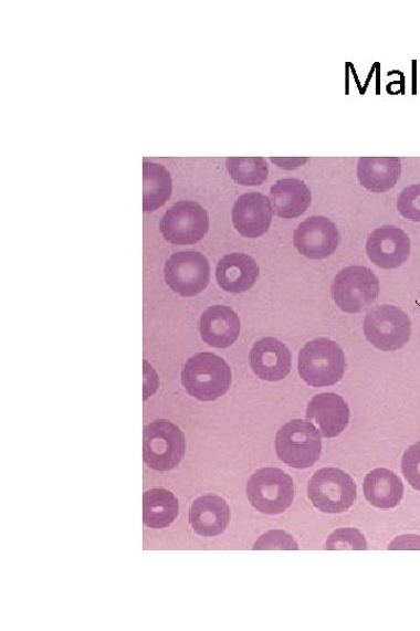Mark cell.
<instances>
[{
    "mask_svg": "<svg viewBox=\"0 0 420 631\" xmlns=\"http://www.w3.org/2000/svg\"><path fill=\"white\" fill-rule=\"evenodd\" d=\"M272 215L271 201L266 196L260 192H248L235 202L234 228L245 238H260L269 231Z\"/></svg>",
    "mask_w": 420,
    "mask_h": 631,
    "instance_id": "14",
    "label": "cell"
},
{
    "mask_svg": "<svg viewBox=\"0 0 420 631\" xmlns=\"http://www.w3.org/2000/svg\"><path fill=\"white\" fill-rule=\"evenodd\" d=\"M246 496L264 515L283 514L294 499L293 480L279 467H262L249 478Z\"/></svg>",
    "mask_w": 420,
    "mask_h": 631,
    "instance_id": "5",
    "label": "cell"
},
{
    "mask_svg": "<svg viewBox=\"0 0 420 631\" xmlns=\"http://www.w3.org/2000/svg\"><path fill=\"white\" fill-rule=\"evenodd\" d=\"M294 248L312 260L330 256L338 250L340 233L335 223L326 217H311L303 221L293 234Z\"/></svg>",
    "mask_w": 420,
    "mask_h": 631,
    "instance_id": "11",
    "label": "cell"
},
{
    "mask_svg": "<svg viewBox=\"0 0 420 631\" xmlns=\"http://www.w3.org/2000/svg\"><path fill=\"white\" fill-rule=\"evenodd\" d=\"M188 519L199 536L217 537L227 530L230 522V508L220 496H202L195 501L191 511H189Z\"/></svg>",
    "mask_w": 420,
    "mask_h": 631,
    "instance_id": "18",
    "label": "cell"
},
{
    "mask_svg": "<svg viewBox=\"0 0 420 631\" xmlns=\"http://www.w3.org/2000/svg\"><path fill=\"white\" fill-rule=\"evenodd\" d=\"M254 549H298L300 545L292 536L284 532L273 530L269 532L259 538Z\"/></svg>",
    "mask_w": 420,
    "mask_h": 631,
    "instance_id": "28",
    "label": "cell"
},
{
    "mask_svg": "<svg viewBox=\"0 0 420 631\" xmlns=\"http://www.w3.org/2000/svg\"><path fill=\"white\" fill-rule=\"evenodd\" d=\"M181 380L189 396L199 401H214L229 391L233 375L223 358L201 353L187 360Z\"/></svg>",
    "mask_w": 420,
    "mask_h": 631,
    "instance_id": "1",
    "label": "cell"
},
{
    "mask_svg": "<svg viewBox=\"0 0 420 631\" xmlns=\"http://www.w3.org/2000/svg\"><path fill=\"white\" fill-rule=\"evenodd\" d=\"M326 549H367L366 537L356 528L346 527L334 532L326 541Z\"/></svg>",
    "mask_w": 420,
    "mask_h": 631,
    "instance_id": "25",
    "label": "cell"
},
{
    "mask_svg": "<svg viewBox=\"0 0 420 631\" xmlns=\"http://www.w3.org/2000/svg\"><path fill=\"white\" fill-rule=\"evenodd\" d=\"M307 495L314 507L322 513L342 514L355 503L357 488L351 476L344 471L323 467L312 476Z\"/></svg>",
    "mask_w": 420,
    "mask_h": 631,
    "instance_id": "7",
    "label": "cell"
},
{
    "mask_svg": "<svg viewBox=\"0 0 420 631\" xmlns=\"http://www.w3.org/2000/svg\"><path fill=\"white\" fill-rule=\"evenodd\" d=\"M199 330L206 344L212 348L227 349L239 339L241 320L233 309L216 305L202 314Z\"/></svg>",
    "mask_w": 420,
    "mask_h": 631,
    "instance_id": "16",
    "label": "cell"
},
{
    "mask_svg": "<svg viewBox=\"0 0 420 631\" xmlns=\"http://www.w3.org/2000/svg\"><path fill=\"white\" fill-rule=\"evenodd\" d=\"M143 209L153 212L165 206L172 194V178L165 167L153 161L143 165Z\"/></svg>",
    "mask_w": 420,
    "mask_h": 631,
    "instance_id": "23",
    "label": "cell"
},
{
    "mask_svg": "<svg viewBox=\"0 0 420 631\" xmlns=\"http://www.w3.org/2000/svg\"><path fill=\"white\" fill-rule=\"evenodd\" d=\"M367 339L385 353L402 349L411 336V320L393 305H380L367 314L364 322Z\"/></svg>",
    "mask_w": 420,
    "mask_h": 631,
    "instance_id": "8",
    "label": "cell"
},
{
    "mask_svg": "<svg viewBox=\"0 0 420 631\" xmlns=\"http://www.w3.org/2000/svg\"><path fill=\"white\" fill-rule=\"evenodd\" d=\"M260 277L259 264L243 253L222 257L217 269L219 286L231 294H242L255 286Z\"/></svg>",
    "mask_w": 420,
    "mask_h": 631,
    "instance_id": "17",
    "label": "cell"
},
{
    "mask_svg": "<svg viewBox=\"0 0 420 631\" xmlns=\"http://www.w3.org/2000/svg\"><path fill=\"white\" fill-rule=\"evenodd\" d=\"M179 515L178 498L165 488H151L143 497V520L151 528H165Z\"/></svg>",
    "mask_w": 420,
    "mask_h": 631,
    "instance_id": "22",
    "label": "cell"
},
{
    "mask_svg": "<svg viewBox=\"0 0 420 631\" xmlns=\"http://www.w3.org/2000/svg\"><path fill=\"white\" fill-rule=\"evenodd\" d=\"M322 451L321 433L309 421L292 420L277 433V456L293 470L313 466L321 459Z\"/></svg>",
    "mask_w": 420,
    "mask_h": 631,
    "instance_id": "3",
    "label": "cell"
},
{
    "mask_svg": "<svg viewBox=\"0 0 420 631\" xmlns=\"http://www.w3.org/2000/svg\"><path fill=\"white\" fill-rule=\"evenodd\" d=\"M144 462L157 472H170L181 463L186 440L179 427L170 421L158 420L144 429Z\"/></svg>",
    "mask_w": 420,
    "mask_h": 631,
    "instance_id": "4",
    "label": "cell"
},
{
    "mask_svg": "<svg viewBox=\"0 0 420 631\" xmlns=\"http://www.w3.org/2000/svg\"><path fill=\"white\" fill-rule=\"evenodd\" d=\"M420 549V537L419 536H402L398 537L389 545V549Z\"/></svg>",
    "mask_w": 420,
    "mask_h": 631,
    "instance_id": "30",
    "label": "cell"
},
{
    "mask_svg": "<svg viewBox=\"0 0 420 631\" xmlns=\"http://www.w3.org/2000/svg\"><path fill=\"white\" fill-rule=\"evenodd\" d=\"M367 254L377 267L395 270L408 260L411 243L408 234L395 227L375 230L367 241Z\"/></svg>",
    "mask_w": 420,
    "mask_h": 631,
    "instance_id": "12",
    "label": "cell"
},
{
    "mask_svg": "<svg viewBox=\"0 0 420 631\" xmlns=\"http://www.w3.org/2000/svg\"><path fill=\"white\" fill-rule=\"evenodd\" d=\"M298 370L312 388H328L343 379L346 356L339 344L327 338L314 339L301 351Z\"/></svg>",
    "mask_w": 420,
    "mask_h": 631,
    "instance_id": "2",
    "label": "cell"
},
{
    "mask_svg": "<svg viewBox=\"0 0 420 631\" xmlns=\"http://www.w3.org/2000/svg\"><path fill=\"white\" fill-rule=\"evenodd\" d=\"M401 175L402 161L397 157H363L357 165L360 185L375 193L395 188Z\"/></svg>",
    "mask_w": 420,
    "mask_h": 631,
    "instance_id": "20",
    "label": "cell"
},
{
    "mask_svg": "<svg viewBox=\"0 0 420 631\" xmlns=\"http://www.w3.org/2000/svg\"><path fill=\"white\" fill-rule=\"evenodd\" d=\"M249 361L252 372L265 381H281L292 370V355L287 346L272 337L262 338L252 346Z\"/></svg>",
    "mask_w": 420,
    "mask_h": 631,
    "instance_id": "13",
    "label": "cell"
},
{
    "mask_svg": "<svg viewBox=\"0 0 420 631\" xmlns=\"http://www.w3.org/2000/svg\"><path fill=\"white\" fill-rule=\"evenodd\" d=\"M227 170L231 179L243 187L262 186L269 176V165L263 157H229Z\"/></svg>",
    "mask_w": 420,
    "mask_h": 631,
    "instance_id": "24",
    "label": "cell"
},
{
    "mask_svg": "<svg viewBox=\"0 0 420 631\" xmlns=\"http://www.w3.org/2000/svg\"><path fill=\"white\" fill-rule=\"evenodd\" d=\"M380 281L364 266H351L334 277L332 296L336 305L348 314L367 311L380 295Z\"/></svg>",
    "mask_w": 420,
    "mask_h": 631,
    "instance_id": "6",
    "label": "cell"
},
{
    "mask_svg": "<svg viewBox=\"0 0 420 631\" xmlns=\"http://www.w3.org/2000/svg\"><path fill=\"white\" fill-rule=\"evenodd\" d=\"M397 208L406 219L420 222V185L405 189L398 197Z\"/></svg>",
    "mask_w": 420,
    "mask_h": 631,
    "instance_id": "26",
    "label": "cell"
},
{
    "mask_svg": "<svg viewBox=\"0 0 420 631\" xmlns=\"http://www.w3.org/2000/svg\"><path fill=\"white\" fill-rule=\"evenodd\" d=\"M271 206L282 219H296L306 213L312 194L306 182L297 178H284L270 189Z\"/></svg>",
    "mask_w": 420,
    "mask_h": 631,
    "instance_id": "19",
    "label": "cell"
},
{
    "mask_svg": "<svg viewBox=\"0 0 420 631\" xmlns=\"http://www.w3.org/2000/svg\"><path fill=\"white\" fill-rule=\"evenodd\" d=\"M309 160V158L307 157H272L271 161L273 162V165H276L277 167L285 169V170H293V169H297L302 166L305 165V162H307Z\"/></svg>",
    "mask_w": 420,
    "mask_h": 631,
    "instance_id": "29",
    "label": "cell"
},
{
    "mask_svg": "<svg viewBox=\"0 0 420 631\" xmlns=\"http://www.w3.org/2000/svg\"><path fill=\"white\" fill-rule=\"evenodd\" d=\"M209 230L207 211L196 201H179L160 221L162 236L174 244H193L201 241Z\"/></svg>",
    "mask_w": 420,
    "mask_h": 631,
    "instance_id": "10",
    "label": "cell"
},
{
    "mask_svg": "<svg viewBox=\"0 0 420 631\" xmlns=\"http://www.w3.org/2000/svg\"><path fill=\"white\" fill-rule=\"evenodd\" d=\"M306 418L319 425L324 438L333 439L347 429L350 410L342 396L322 393L313 397L309 401Z\"/></svg>",
    "mask_w": 420,
    "mask_h": 631,
    "instance_id": "15",
    "label": "cell"
},
{
    "mask_svg": "<svg viewBox=\"0 0 420 631\" xmlns=\"http://www.w3.org/2000/svg\"><path fill=\"white\" fill-rule=\"evenodd\" d=\"M366 499L378 508H392L402 502L405 484L395 473L385 467L370 472L364 481Z\"/></svg>",
    "mask_w": 420,
    "mask_h": 631,
    "instance_id": "21",
    "label": "cell"
},
{
    "mask_svg": "<svg viewBox=\"0 0 420 631\" xmlns=\"http://www.w3.org/2000/svg\"><path fill=\"white\" fill-rule=\"evenodd\" d=\"M209 278V262L197 251L175 253L165 263L166 283L180 296L193 297L202 293Z\"/></svg>",
    "mask_w": 420,
    "mask_h": 631,
    "instance_id": "9",
    "label": "cell"
},
{
    "mask_svg": "<svg viewBox=\"0 0 420 631\" xmlns=\"http://www.w3.org/2000/svg\"><path fill=\"white\" fill-rule=\"evenodd\" d=\"M402 473L414 491L420 492V441L405 453Z\"/></svg>",
    "mask_w": 420,
    "mask_h": 631,
    "instance_id": "27",
    "label": "cell"
}]
</instances>
